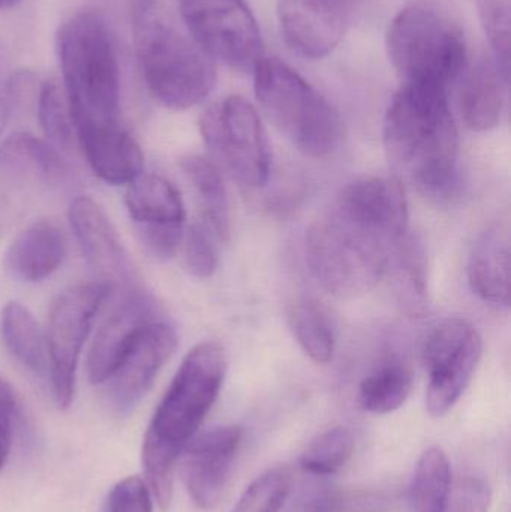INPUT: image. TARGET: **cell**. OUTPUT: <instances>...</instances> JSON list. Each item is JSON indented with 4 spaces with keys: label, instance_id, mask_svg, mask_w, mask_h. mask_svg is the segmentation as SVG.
<instances>
[{
    "label": "cell",
    "instance_id": "6da1fadb",
    "mask_svg": "<svg viewBox=\"0 0 511 512\" xmlns=\"http://www.w3.org/2000/svg\"><path fill=\"white\" fill-rule=\"evenodd\" d=\"M408 234L402 183L371 177L345 186L306 234V259L330 294L357 298L371 292L390 270Z\"/></svg>",
    "mask_w": 511,
    "mask_h": 512
},
{
    "label": "cell",
    "instance_id": "7a4b0ae2",
    "mask_svg": "<svg viewBox=\"0 0 511 512\" xmlns=\"http://www.w3.org/2000/svg\"><path fill=\"white\" fill-rule=\"evenodd\" d=\"M383 140L393 167L419 191L443 200L459 182V137L449 89L404 83L387 108Z\"/></svg>",
    "mask_w": 511,
    "mask_h": 512
},
{
    "label": "cell",
    "instance_id": "3957f363",
    "mask_svg": "<svg viewBox=\"0 0 511 512\" xmlns=\"http://www.w3.org/2000/svg\"><path fill=\"white\" fill-rule=\"evenodd\" d=\"M225 372L227 357L219 343L195 346L183 358L150 421L141 460L147 486L162 510L171 504L174 466L215 405Z\"/></svg>",
    "mask_w": 511,
    "mask_h": 512
},
{
    "label": "cell",
    "instance_id": "277c9868",
    "mask_svg": "<svg viewBox=\"0 0 511 512\" xmlns=\"http://www.w3.org/2000/svg\"><path fill=\"white\" fill-rule=\"evenodd\" d=\"M56 48L75 131L120 125L119 63L101 15H72L57 33Z\"/></svg>",
    "mask_w": 511,
    "mask_h": 512
},
{
    "label": "cell",
    "instance_id": "5b68a950",
    "mask_svg": "<svg viewBox=\"0 0 511 512\" xmlns=\"http://www.w3.org/2000/svg\"><path fill=\"white\" fill-rule=\"evenodd\" d=\"M255 95L266 116L300 152L333 155L344 138L336 108L287 63L263 57L254 69Z\"/></svg>",
    "mask_w": 511,
    "mask_h": 512
},
{
    "label": "cell",
    "instance_id": "8992f818",
    "mask_svg": "<svg viewBox=\"0 0 511 512\" xmlns=\"http://www.w3.org/2000/svg\"><path fill=\"white\" fill-rule=\"evenodd\" d=\"M134 44L147 89L164 107L189 110L212 92L215 60L153 11L135 18Z\"/></svg>",
    "mask_w": 511,
    "mask_h": 512
},
{
    "label": "cell",
    "instance_id": "52a82bcc",
    "mask_svg": "<svg viewBox=\"0 0 511 512\" xmlns=\"http://www.w3.org/2000/svg\"><path fill=\"white\" fill-rule=\"evenodd\" d=\"M387 51L404 83L449 89L467 71V41L455 18L432 2L405 6L387 30Z\"/></svg>",
    "mask_w": 511,
    "mask_h": 512
},
{
    "label": "cell",
    "instance_id": "ba28073f",
    "mask_svg": "<svg viewBox=\"0 0 511 512\" xmlns=\"http://www.w3.org/2000/svg\"><path fill=\"white\" fill-rule=\"evenodd\" d=\"M204 143L231 177L246 188H261L270 176L269 140L257 110L242 96H228L204 111Z\"/></svg>",
    "mask_w": 511,
    "mask_h": 512
},
{
    "label": "cell",
    "instance_id": "9c48e42d",
    "mask_svg": "<svg viewBox=\"0 0 511 512\" xmlns=\"http://www.w3.org/2000/svg\"><path fill=\"white\" fill-rule=\"evenodd\" d=\"M111 291L107 283H80L60 292L51 304L44 342L51 390L59 409L71 406L84 343Z\"/></svg>",
    "mask_w": 511,
    "mask_h": 512
},
{
    "label": "cell",
    "instance_id": "30bf717a",
    "mask_svg": "<svg viewBox=\"0 0 511 512\" xmlns=\"http://www.w3.org/2000/svg\"><path fill=\"white\" fill-rule=\"evenodd\" d=\"M195 44L216 62L249 72L263 59L260 27L245 0H179Z\"/></svg>",
    "mask_w": 511,
    "mask_h": 512
},
{
    "label": "cell",
    "instance_id": "8fae6325",
    "mask_svg": "<svg viewBox=\"0 0 511 512\" xmlns=\"http://www.w3.org/2000/svg\"><path fill=\"white\" fill-rule=\"evenodd\" d=\"M482 351L479 331L465 319H447L429 334L423 363L429 373L426 409L432 417H444L459 402L473 379Z\"/></svg>",
    "mask_w": 511,
    "mask_h": 512
},
{
    "label": "cell",
    "instance_id": "7c38bea8",
    "mask_svg": "<svg viewBox=\"0 0 511 512\" xmlns=\"http://www.w3.org/2000/svg\"><path fill=\"white\" fill-rule=\"evenodd\" d=\"M129 218L147 254L159 261L173 258L185 237V204L179 189L162 176L141 174L125 195Z\"/></svg>",
    "mask_w": 511,
    "mask_h": 512
},
{
    "label": "cell",
    "instance_id": "4fadbf2b",
    "mask_svg": "<svg viewBox=\"0 0 511 512\" xmlns=\"http://www.w3.org/2000/svg\"><path fill=\"white\" fill-rule=\"evenodd\" d=\"M177 348V333L164 319L150 322L105 382V400L116 415H128L149 393Z\"/></svg>",
    "mask_w": 511,
    "mask_h": 512
},
{
    "label": "cell",
    "instance_id": "5bb4252c",
    "mask_svg": "<svg viewBox=\"0 0 511 512\" xmlns=\"http://www.w3.org/2000/svg\"><path fill=\"white\" fill-rule=\"evenodd\" d=\"M69 225L98 282L131 291L138 288L134 264L107 213L89 197H77L68 210Z\"/></svg>",
    "mask_w": 511,
    "mask_h": 512
},
{
    "label": "cell",
    "instance_id": "9a60e30c",
    "mask_svg": "<svg viewBox=\"0 0 511 512\" xmlns=\"http://www.w3.org/2000/svg\"><path fill=\"white\" fill-rule=\"evenodd\" d=\"M239 426H219L195 435L182 450V480L200 510H213L224 496L242 445Z\"/></svg>",
    "mask_w": 511,
    "mask_h": 512
},
{
    "label": "cell",
    "instance_id": "2e32d148",
    "mask_svg": "<svg viewBox=\"0 0 511 512\" xmlns=\"http://www.w3.org/2000/svg\"><path fill=\"white\" fill-rule=\"evenodd\" d=\"M356 0H279L282 35L306 59L329 56L347 32Z\"/></svg>",
    "mask_w": 511,
    "mask_h": 512
},
{
    "label": "cell",
    "instance_id": "e0dca14e",
    "mask_svg": "<svg viewBox=\"0 0 511 512\" xmlns=\"http://www.w3.org/2000/svg\"><path fill=\"white\" fill-rule=\"evenodd\" d=\"M158 318V309L140 288L123 294V300L96 333L87 355L90 384L104 385L131 348L138 334Z\"/></svg>",
    "mask_w": 511,
    "mask_h": 512
},
{
    "label": "cell",
    "instance_id": "ac0fdd59",
    "mask_svg": "<svg viewBox=\"0 0 511 512\" xmlns=\"http://www.w3.org/2000/svg\"><path fill=\"white\" fill-rule=\"evenodd\" d=\"M77 146L90 170L102 182L131 185L143 174L141 147L122 125L78 129Z\"/></svg>",
    "mask_w": 511,
    "mask_h": 512
},
{
    "label": "cell",
    "instance_id": "d6986e66",
    "mask_svg": "<svg viewBox=\"0 0 511 512\" xmlns=\"http://www.w3.org/2000/svg\"><path fill=\"white\" fill-rule=\"evenodd\" d=\"M65 254L62 230L53 222L38 221L12 240L3 258V267L18 282H41L60 267Z\"/></svg>",
    "mask_w": 511,
    "mask_h": 512
},
{
    "label": "cell",
    "instance_id": "ffe728a7",
    "mask_svg": "<svg viewBox=\"0 0 511 512\" xmlns=\"http://www.w3.org/2000/svg\"><path fill=\"white\" fill-rule=\"evenodd\" d=\"M68 177L69 170L62 155L35 135L17 132L0 146V180L3 182L59 185Z\"/></svg>",
    "mask_w": 511,
    "mask_h": 512
},
{
    "label": "cell",
    "instance_id": "44dd1931",
    "mask_svg": "<svg viewBox=\"0 0 511 512\" xmlns=\"http://www.w3.org/2000/svg\"><path fill=\"white\" fill-rule=\"evenodd\" d=\"M509 84L510 75L494 59L477 60L462 84L461 113L465 125L476 132L494 129L503 116Z\"/></svg>",
    "mask_w": 511,
    "mask_h": 512
},
{
    "label": "cell",
    "instance_id": "7402d4cb",
    "mask_svg": "<svg viewBox=\"0 0 511 512\" xmlns=\"http://www.w3.org/2000/svg\"><path fill=\"white\" fill-rule=\"evenodd\" d=\"M471 291L486 303L510 306V245L500 231L480 237L468 261Z\"/></svg>",
    "mask_w": 511,
    "mask_h": 512
},
{
    "label": "cell",
    "instance_id": "603a6c76",
    "mask_svg": "<svg viewBox=\"0 0 511 512\" xmlns=\"http://www.w3.org/2000/svg\"><path fill=\"white\" fill-rule=\"evenodd\" d=\"M390 267L395 273L399 306L411 318H422L429 307L428 258L422 240L408 233L396 248Z\"/></svg>",
    "mask_w": 511,
    "mask_h": 512
},
{
    "label": "cell",
    "instance_id": "cb8c5ba5",
    "mask_svg": "<svg viewBox=\"0 0 511 512\" xmlns=\"http://www.w3.org/2000/svg\"><path fill=\"white\" fill-rule=\"evenodd\" d=\"M0 336L6 351L18 364L42 375L47 369L44 333L33 313L18 301H9L0 313Z\"/></svg>",
    "mask_w": 511,
    "mask_h": 512
},
{
    "label": "cell",
    "instance_id": "d4e9b609",
    "mask_svg": "<svg viewBox=\"0 0 511 512\" xmlns=\"http://www.w3.org/2000/svg\"><path fill=\"white\" fill-rule=\"evenodd\" d=\"M180 167L197 195L200 219L209 224L224 242L230 234V204L221 168L210 159L197 155L183 158Z\"/></svg>",
    "mask_w": 511,
    "mask_h": 512
},
{
    "label": "cell",
    "instance_id": "484cf974",
    "mask_svg": "<svg viewBox=\"0 0 511 512\" xmlns=\"http://www.w3.org/2000/svg\"><path fill=\"white\" fill-rule=\"evenodd\" d=\"M288 324L302 351L318 364L333 360L336 348L335 325L320 301L302 298L291 306Z\"/></svg>",
    "mask_w": 511,
    "mask_h": 512
},
{
    "label": "cell",
    "instance_id": "4316f807",
    "mask_svg": "<svg viewBox=\"0 0 511 512\" xmlns=\"http://www.w3.org/2000/svg\"><path fill=\"white\" fill-rule=\"evenodd\" d=\"M413 373L404 364L387 363L363 379L359 387L360 408L369 414L398 411L410 396Z\"/></svg>",
    "mask_w": 511,
    "mask_h": 512
},
{
    "label": "cell",
    "instance_id": "83f0119b",
    "mask_svg": "<svg viewBox=\"0 0 511 512\" xmlns=\"http://www.w3.org/2000/svg\"><path fill=\"white\" fill-rule=\"evenodd\" d=\"M452 484L447 454L438 447L426 450L414 472L413 501L417 512H446Z\"/></svg>",
    "mask_w": 511,
    "mask_h": 512
},
{
    "label": "cell",
    "instance_id": "f1b7e54d",
    "mask_svg": "<svg viewBox=\"0 0 511 512\" xmlns=\"http://www.w3.org/2000/svg\"><path fill=\"white\" fill-rule=\"evenodd\" d=\"M38 114L45 141L60 155H68L78 149L74 120L59 81L50 80L42 86Z\"/></svg>",
    "mask_w": 511,
    "mask_h": 512
},
{
    "label": "cell",
    "instance_id": "f546056e",
    "mask_svg": "<svg viewBox=\"0 0 511 512\" xmlns=\"http://www.w3.org/2000/svg\"><path fill=\"white\" fill-rule=\"evenodd\" d=\"M353 450V433L347 427H333L312 441L303 453L300 465L308 474L329 477L347 465Z\"/></svg>",
    "mask_w": 511,
    "mask_h": 512
},
{
    "label": "cell",
    "instance_id": "4dcf8cb0",
    "mask_svg": "<svg viewBox=\"0 0 511 512\" xmlns=\"http://www.w3.org/2000/svg\"><path fill=\"white\" fill-rule=\"evenodd\" d=\"M222 242L215 230L203 219L189 225L183 237L185 264L189 273L198 279H209L219 265V243Z\"/></svg>",
    "mask_w": 511,
    "mask_h": 512
},
{
    "label": "cell",
    "instance_id": "1f68e13d",
    "mask_svg": "<svg viewBox=\"0 0 511 512\" xmlns=\"http://www.w3.org/2000/svg\"><path fill=\"white\" fill-rule=\"evenodd\" d=\"M290 490V472L284 468L270 469L245 490L231 512H278Z\"/></svg>",
    "mask_w": 511,
    "mask_h": 512
},
{
    "label": "cell",
    "instance_id": "d6a6232c",
    "mask_svg": "<svg viewBox=\"0 0 511 512\" xmlns=\"http://www.w3.org/2000/svg\"><path fill=\"white\" fill-rule=\"evenodd\" d=\"M480 24L492 48V59L510 75V0H476Z\"/></svg>",
    "mask_w": 511,
    "mask_h": 512
},
{
    "label": "cell",
    "instance_id": "836d02e7",
    "mask_svg": "<svg viewBox=\"0 0 511 512\" xmlns=\"http://www.w3.org/2000/svg\"><path fill=\"white\" fill-rule=\"evenodd\" d=\"M389 499L377 490H333L312 499L309 512H383Z\"/></svg>",
    "mask_w": 511,
    "mask_h": 512
},
{
    "label": "cell",
    "instance_id": "e575fe53",
    "mask_svg": "<svg viewBox=\"0 0 511 512\" xmlns=\"http://www.w3.org/2000/svg\"><path fill=\"white\" fill-rule=\"evenodd\" d=\"M492 490L485 478L465 475L453 481L446 512H489Z\"/></svg>",
    "mask_w": 511,
    "mask_h": 512
},
{
    "label": "cell",
    "instance_id": "d590c367",
    "mask_svg": "<svg viewBox=\"0 0 511 512\" xmlns=\"http://www.w3.org/2000/svg\"><path fill=\"white\" fill-rule=\"evenodd\" d=\"M104 512H153L152 492L140 477L119 481L108 493Z\"/></svg>",
    "mask_w": 511,
    "mask_h": 512
},
{
    "label": "cell",
    "instance_id": "8d00e7d4",
    "mask_svg": "<svg viewBox=\"0 0 511 512\" xmlns=\"http://www.w3.org/2000/svg\"><path fill=\"white\" fill-rule=\"evenodd\" d=\"M18 418H20V403H18L17 394L8 379L0 373V471L11 454Z\"/></svg>",
    "mask_w": 511,
    "mask_h": 512
},
{
    "label": "cell",
    "instance_id": "74e56055",
    "mask_svg": "<svg viewBox=\"0 0 511 512\" xmlns=\"http://www.w3.org/2000/svg\"><path fill=\"white\" fill-rule=\"evenodd\" d=\"M131 12L132 20L153 11L156 0H123Z\"/></svg>",
    "mask_w": 511,
    "mask_h": 512
},
{
    "label": "cell",
    "instance_id": "f35d334b",
    "mask_svg": "<svg viewBox=\"0 0 511 512\" xmlns=\"http://www.w3.org/2000/svg\"><path fill=\"white\" fill-rule=\"evenodd\" d=\"M9 120V105L5 99L0 98V135L5 131L6 125Z\"/></svg>",
    "mask_w": 511,
    "mask_h": 512
},
{
    "label": "cell",
    "instance_id": "ab89813d",
    "mask_svg": "<svg viewBox=\"0 0 511 512\" xmlns=\"http://www.w3.org/2000/svg\"><path fill=\"white\" fill-rule=\"evenodd\" d=\"M21 0H0V8H11V6L17 5Z\"/></svg>",
    "mask_w": 511,
    "mask_h": 512
}]
</instances>
